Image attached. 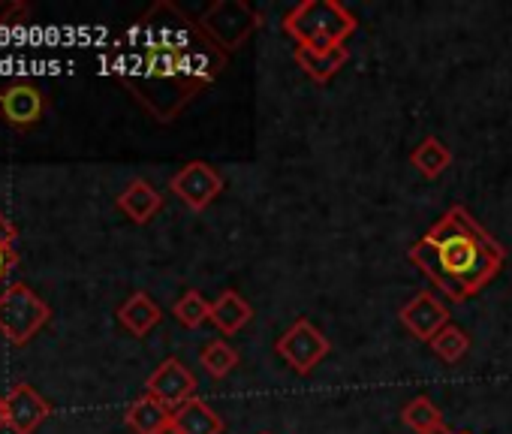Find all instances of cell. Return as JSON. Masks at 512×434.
Returning <instances> with one entry per match:
<instances>
[{
    "instance_id": "6da1fadb",
    "label": "cell",
    "mask_w": 512,
    "mask_h": 434,
    "mask_svg": "<svg viewBox=\"0 0 512 434\" xmlns=\"http://www.w3.org/2000/svg\"><path fill=\"white\" fill-rule=\"evenodd\" d=\"M425 242H434L437 263H440L431 275L446 287L452 299L473 293L482 281L491 278V269L479 266L485 254L479 242H488V239L470 227L467 214L461 208H455Z\"/></svg>"
},
{
    "instance_id": "7a4b0ae2",
    "label": "cell",
    "mask_w": 512,
    "mask_h": 434,
    "mask_svg": "<svg viewBox=\"0 0 512 434\" xmlns=\"http://www.w3.org/2000/svg\"><path fill=\"white\" fill-rule=\"evenodd\" d=\"M52 320V308L28 287V284H10L0 293V335L13 347L31 344V338L40 335Z\"/></svg>"
},
{
    "instance_id": "3957f363",
    "label": "cell",
    "mask_w": 512,
    "mask_h": 434,
    "mask_svg": "<svg viewBox=\"0 0 512 434\" xmlns=\"http://www.w3.org/2000/svg\"><path fill=\"white\" fill-rule=\"evenodd\" d=\"M353 16L338 4H305L287 19V31L296 34L305 49H338L347 34H353Z\"/></svg>"
},
{
    "instance_id": "277c9868",
    "label": "cell",
    "mask_w": 512,
    "mask_h": 434,
    "mask_svg": "<svg viewBox=\"0 0 512 434\" xmlns=\"http://www.w3.org/2000/svg\"><path fill=\"white\" fill-rule=\"evenodd\" d=\"M199 22H202V31L214 40V46H220L226 52H235L250 37V31L256 28L253 10L244 4H232V0L211 4Z\"/></svg>"
},
{
    "instance_id": "5b68a950",
    "label": "cell",
    "mask_w": 512,
    "mask_h": 434,
    "mask_svg": "<svg viewBox=\"0 0 512 434\" xmlns=\"http://www.w3.org/2000/svg\"><path fill=\"white\" fill-rule=\"evenodd\" d=\"M49 109L46 91H40L31 82H10L0 88V118L16 130H34Z\"/></svg>"
},
{
    "instance_id": "8992f818",
    "label": "cell",
    "mask_w": 512,
    "mask_h": 434,
    "mask_svg": "<svg viewBox=\"0 0 512 434\" xmlns=\"http://www.w3.org/2000/svg\"><path fill=\"white\" fill-rule=\"evenodd\" d=\"M169 190H172L181 202H187L193 211H202V208L211 205V202L217 199V193L223 190V175H220L214 166H208V163H202V160H193V163H187L184 169H178V172L169 178Z\"/></svg>"
},
{
    "instance_id": "52a82bcc",
    "label": "cell",
    "mask_w": 512,
    "mask_h": 434,
    "mask_svg": "<svg viewBox=\"0 0 512 434\" xmlns=\"http://www.w3.org/2000/svg\"><path fill=\"white\" fill-rule=\"evenodd\" d=\"M329 338L314 329L308 320H299L281 341H278V353L287 359V365L299 374H308L314 365H320L329 353Z\"/></svg>"
},
{
    "instance_id": "ba28073f",
    "label": "cell",
    "mask_w": 512,
    "mask_h": 434,
    "mask_svg": "<svg viewBox=\"0 0 512 434\" xmlns=\"http://www.w3.org/2000/svg\"><path fill=\"white\" fill-rule=\"evenodd\" d=\"M4 398H7V428L13 434H34L52 416V404L31 383H16Z\"/></svg>"
},
{
    "instance_id": "9c48e42d",
    "label": "cell",
    "mask_w": 512,
    "mask_h": 434,
    "mask_svg": "<svg viewBox=\"0 0 512 434\" xmlns=\"http://www.w3.org/2000/svg\"><path fill=\"white\" fill-rule=\"evenodd\" d=\"M145 392L157 401H163L166 407H181L184 401L193 398L196 392V377L184 368L181 359H166L145 383Z\"/></svg>"
},
{
    "instance_id": "30bf717a",
    "label": "cell",
    "mask_w": 512,
    "mask_h": 434,
    "mask_svg": "<svg viewBox=\"0 0 512 434\" xmlns=\"http://www.w3.org/2000/svg\"><path fill=\"white\" fill-rule=\"evenodd\" d=\"M401 323H404L416 338H422V341L431 344V341L437 338V332L449 326V314H446V308H443L431 293H422V296H416L410 305L401 308Z\"/></svg>"
},
{
    "instance_id": "8fae6325",
    "label": "cell",
    "mask_w": 512,
    "mask_h": 434,
    "mask_svg": "<svg viewBox=\"0 0 512 434\" xmlns=\"http://www.w3.org/2000/svg\"><path fill=\"white\" fill-rule=\"evenodd\" d=\"M124 422L130 431L136 434H163L169 425H172V407H166L163 401L151 398L148 392L142 398H136L127 413H124Z\"/></svg>"
},
{
    "instance_id": "7c38bea8",
    "label": "cell",
    "mask_w": 512,
    "mask_h": 434,
    "mask_svg": "<svg viewBox=\"0 0 512 434\" xmlns=\"http://www.w3.org/2000/svg\"><path fill=\"white\" fill-rule=\"evenodd\" d=\"M115 205L130 217L133 224H148L151 217L163 208V196L157 193L154 184H148L145 178H136L127 184V190L118 196Z\"/></svg>"
},
{
    "instance_id": "4fadbf2b",
    "label": "cell",
    "mask_w": 512,
    "mask_h": 434,
    "mask_svg": "<svg viewBox=\"0 0 512 434\" xmlns=\"http://www.w3.org/2000/svg\"><path fill=\"white\" fill-rule=\"evenodd\" d=\"M172 425L178 434H220L223 431V419L196 395L172 410Z\"/></svg>"
},
{
    "instance_id": "5bb4252c",
    "label": "cell",
    "mask_w": 512,
    "mask_h": 434,
    "mask_svg": "<svg viewBox=\"0 0 512 434\" xmlns=\"http://www.w3.org/2000/svg\"><path fill=\"white\" fill-rule=\"evenodd\" d=\"M160 317H163V311H160V305L148 296V293H133L121 308H118V323L130 332V335H136V338H145L157 323H160Z\"/></svg>"
},
{
    "instance_id": "9a60e30c",
    "label": "cell",
    "mask_w": 512,
    "mask_h": 434,
    "mask_svg": "<svg viewBox=\"0 0 512 434\" xmlns=\"http://www.w3.org/2000/svg\"><path fill=\"white\" fill-rule=\"evenodd\" d=\"M250 317H253L250 302H244L235 290H226L211 302V323L223 335H235L244 323H250Z\"/></svg>"
},
{
    "instance_id": "2e32d148",
    "label": "cell",
    "mask_w": 512,
    "mask_h": 434,
    "mask_svg": "<svg viewBox=\"0 0 512 434\" xmlns=\"http://www.w3.org/2000/svg\"><path fill=\"white\" fill-rule=\"evenodd\" d=\"M296 61L317 79V82H329L338 70H341V64L347 61V49L344 46H338V49H326V52H317V49H299L296 52Z\"/></svg>"
},
{
    "instance_id": "e0dca14e",
    "label": "cell",
    "mask_w": 512,
    "mask_h": 434,
    "mask_svg": "<svg viewBox=\"0 0 512 434\" xmlns=\"http://www.w3.org/2000/svg\"><path fill=\"white\" fill-rule=\"evenodd\" d=\"M410 163H413L425 178H437L440 172H446V169H449V163H452V151H449L440 139L428 136V139H422V145L410 154Z\"/></svg>"
},
{
    "instance_id": "ac0fdd59",
    "label": "cell",
    "mask_w": 512,
    "mask_h": 434,
    "mask_svg": "<svg viewBox=\"0 0 512 434\" xmlns=\"http://www.w3.org/2000/svg\"><path fill=\"white\" fill-rule=\"evenodd\" d=\"M172 314L178 317V323H181V326H187V329H199L205 320H211V302H205V296H202V293L187 290V293L175 302Z\"/></svg>"
},
{
    "instance_id": "d6986e66",
    "label": "cell",
    "mask_w": 512,
    "mask_h": 434,
    "mask_svg": "<svg viewBox=\"0 0 512 434\" xmlns=\"http://www.w3.org/2000/svg\"><path fill=\"white\" fill-rule=\"evenodd\" d=\"M199 362H202V368H205L211 377L220 380V377H226V374L238 365V353H235L226 341H211V344L202 347Z\"/></svg>"
},
{
    "instance_id": "ffe728a7",
    "label": "cell",
    "mask_w": 512,
    "mask_h": 434,
    "mask_svg": "<svg viewBox=\"0 0 512 434\" xmlns=\"http://www.w3.org/2000/svg\"><path fill=\"white\" fill-rule=\"evenodd\" d=\"M401 419L413 428V431H419V434H428L431 428H437V425H443V416H440V410L425 398V395H419V398H413L404 410H401Z\"/></svg>"
},
{
    "instance_id": "44dd1931",
    "label": "cell",
    "mask_w": 512,
    "mask_h": 434,
    "mask_svg": "<svg viewBox=\"0 0 512 434\" xmlns=\"http://www.w3.org/2000/svg\"><path fill=\"white\" fill-rule=\"evenodd\" d=\"M431 350L446 362V365H455L467 350H470V338L458 329V326H446L437 332V338L431 341Z\"/></svg>"
},
{
    "instance_id": "7402d4cb",
    "label": "cell",
    "mask_w": 512,
    "mask_h": 434,
    "mask_svg": "<svg viewBox=\"0 0 512 434\" xmlns=\"http://www.w3.org/2000/svg\"><path fill=\"white\" fill-rule=\"evenodd\" d=\"M28 19H31V4H28V0H0V28L28 25Z\"/></svg>"
},
{
    "instance_id": "603a6c76",
    "label": "cell",
    "mask_w": 512,
    "mask_h": 434,
    "mask_svg": "<svg viewBox=\"0 0 512 434\" xmlns=\"http://www.w3.org/2000/svg\"><path fill=\"white\" fill-rule=\"evenodd\" d=\"M19 266V251L16 248H7V245H0V284H4L10 278V272Z\"/></svg>"
},
{
    "instance_id": "cb8c5ba5",
    "label": "cell",
    "mask_w": 512,
    "mask_h": 434,
    "mask_svg": "<svg viewBox=\"0 0 512 434\" xmlns=\"http://www.w3.org/2000/svg\"><path fill=\"white\" fill-rule=\"evenodd\" d=\"M16 242H19V230H16V224L10 221V217L0 211V245H7V248H16Z\"/></svg>"
},
{
    "instance_id": "d4e9b609",
    "label": "cell",
    "mask_w": 512,
    "mask_h": 434,
    "mask_svg": "<svg viewBox=\"0 0 512 434\" xmlns=\"http://www.w3.org/2000/svg\"><path fill=\"white\" fill-rule=\"evenodd\" d=\"M0 428H7V398L0 395Z\"/></svg>"
},
{
    "instance_id": "484cf974",
    "label": "cell",
    "mask_w": 512,
    "mask_h": 434,
    "mask_svg": "<svg viewBox=\"0 0 512 434\" xmlns=\"http://www.w3.org/2000/svg\"><path fill=\"white\" fill-rule=\"evenodd\" d=\"M428 434H452V431H449V428H446V425H437V428H431V431H428Z\"/></svg>"
}]
</instances>
